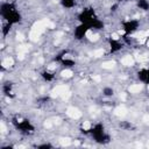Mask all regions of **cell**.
<instances>
[{
  "label": "cell",
  "mask_w": 149,
  "mask_h": 149,
  "mask_svg": "<svg viewBox=\"0 0 149 149\" xmlns=\"http://www.w3.org/2000/svg\"><path fill=\"white\" fill-rule=\"evenodd\" d=\"M41 78H42L44 81H47V83H51V81L55 79V73H54V72H50V71H48V70H43V71L41 72Z\"/></svg>",
  "instance_id": "9c48e42d"
},
{
  "label": "cell",
  "mask_w": 149,
  "mask_h": 149,
  "mask_svg": "<svg viewBox=\"0 0 149 149\" xmlns=\"http://www.w3.org/2000/svg\"><path fill=\"white\" fill-rule=\"evenodd\" d=\"M87 133L92 136V139L94 140V142H97L99 144H105V143H108L111 141V136L105 130V126H104L102 122L94 123L90 128V130Z\"/></svg>",
  "instance_id": "3957f363"
},
{
  "label": "cell",
  "mask_w": 149,
  "mask_h": 149,
  "mask_svg": "<svg viewBox=\"0 0 149 149\" xmlns=\"http://www.w3.org/2000/svg\"><path fill=\"white\" fill-rule=\"evenodd\" d=\"M136 7L140 10L148 12L149 10V0H136Z\"/></svg>",
  "instance_id": "8fae6325"
},
{
  "label": "cell",
  "mask_w": 149,
  "mask_h": 149,
  "mask_svg": "<svg viewBox=\"0 0 149 149\" xmlns=\"http://www.w3.org/2000/svg\"><path fill=\"white\" fill-rule=\"evenodd\" d=\"M35 147H36L37 149H50V148H52V147H54V144H52V143H50V142H43V143L36 144Z\"/></svg>",
  "instance_id": "5bb4252c"
},
{
  "label": "cell",
  "mask_w": 149,
  "mask_h": 149,
  "mask_svg": "<svg viewBox=\"0 0 149 149\" xmlns=\"http://www.w3.org/2000/svg\"><path fill=\"white\" fill-rule=\"evenodd\" d=\"M59 3L65 9H72L77 5V0H59Z\"/></svg>",
  "instance_id": "30bf717a"
},
{
  "label": "cell",
  "mask_w": 149,
  "mask_h": 149,
  "mask_svg": "<svg viewBox=\"0 0 149 149\" xmlns=\"http://www.w3.org/2000/svg\"><path fill=\"white\" fill-rule=\"evenodd\" d=\"M101 93L106 98H112L114 95V88L112 86H104L101 90Z\"/></svg>",
  "instance_id": "7c38bea8"
},
{
  "label": "cell",
  "mask_w": 149,
  "mask_h": 149,
  "mask_svg": "<svg viewBox=\"0 0 149 149\" xmlns=\"http://www.w3.org/2000/svg\"><path fill=\"white\" fill-rule=\"evenodd\" d=\"M13 123H14L15 128H16L19 132L24 133V134H30V133H33V132L35 130V126H34V125L31 123V121L28 120V119H22V120H17V121L14 120Z\"/></svg>",
  "instance_id": "5b68a950"
},
{
  "label": "cell",
  "mask_w": 149,
  "mask_h": 149,
  "mask_svg": "<svg viewBox=\"0 0 149 149\" xmlns=\"http://www.w3.org/2000/svg\"><path fill=\"white\" fill-rule=\"evenodd\" d=\"M107 43H108V48H109V54H118L123 49V42L118 38L108 37Z\"/></svg>",
  "instance_id": "52a82bcc"
},
{
  "label": "cell",
  "mask_w": 149,
  "mask_h": 149,
  "mask_svg": "<svg viewBox=\"0 0 149 149\" xmlns=\"http://www.w3.org/2000/svg\"><path fill=\"white\" fill-rule=\"evenodd\" d=\"M136 78L140 83H142L144 85H149V68H142V69L137 70Z\"/></svg>",
  "instance_id": "ba28073f"
},
{
  "label": "cell",
  "mask_w": 149,
  "mask_h": 149,
  "mask_svg": "<svg viewBox=\"0 0 149 149\" xmlns=\"http://www.w3.org/2000/svg\"><path fill=\"white\" fill-rule=\"evenodd\" d=\"M77 20L79 23L87 24L90 27V29H92V30H101L105 27L104 21L98 17V15L95 14V10L93 8H83L78 13Z\"/></svg>",
  "instance_id": "7a4b0ae2"
},
{
  "label": "cell",
  "mask_w": 149,
  "mask_h": 149,
  "mask_svg": "<svg viewBox=\"0 0 149 149\" xmlns=\"http://www.w3.org/2000/svg\"><path fill=\"white\" fill-rule=\"evenodd\" d=\"M12 27H13L12 24H9V23H7V22H3V24H2V29H1V31H2V36H3V37L7 36V35L9 34V30H10Z\"/></svg>",
  "instance_id": "4fadbf2b"
},
{
  "label": "cell",
  "mask_w": 149,
  "mask_h": 149,
  "mask_svg": "<svg viewBox=\"0 0 149 149\" xmlns=\"http://www.w3.org/2000/svg\"><path fill=\"white\" fill-rule=\"evenodd\" d=\"M0 15L3 22H7L12 26L19 24L22 21V14L15 3L10 1H2L0 5Z\"/></svg>",
  "instance_id": "6da1fadb"
},
{
  "label": "cell",
  "mask_w": 149,
  "mask_h": 149,
  "mask_svg": "<svg viewBox=\"0 0 149 149\" xmlns=\"http://www.w3.org/2000/svg\"><path fill=\"white\" fill-rule=\"evenodd\" d=\"M90 27L87 24H84V23H78L74 29H73V37L74 40L77 41H81L85 38V36L87 35V33L90 31Z\"/></svg>",
  "instance_id": "8992f818"
},
{
  "label": "cell",
  "mask_w": 149,
  "mask_h": 149,
  "mask_svg": "<svg viewBox=\"0 0 149 149\" xmlns=\"http://www.w3.org/2000/svg\"><path fill=\"white\" fill-rule=\"evenodd\" d=\"M140 26H141V23H140V20H137V19H127L121 22V28H122L125 35H127V36L136 33L140 29Z\"/></svg>",
  "instance_id": "277c9868"
},
{
  "label": "cell",
  "mask_w": 149,
  "mask_h": 149,
  "mask_svg": "<svg viewBox=\"0 0 149 149\" xmlns=\"http://www.w3.org/2000/svg\"><path fill=\"white\" fill-rule=\"evenodd\" d=\"M121 1H123V0H115V2H119V3H120Z\"/></svg>",
  "instance_id": "9a60e30c"
}]
</instances>
